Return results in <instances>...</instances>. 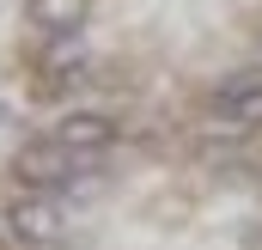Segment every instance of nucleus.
<instances>
[{
    "label": "nucleus",
    "mask_w": 262,
    "mask_h": 250,
    "mask_svg": "<svg viewBox=\"0 0 262 250\" xmlns=\"http://www.w3.org/2000/svg\"><path fill=\"white\" fill-rule=\"evenodd\" d=\"M79 165H92V159L67 153L55 134H43V140L18 147V159H12V177H18V189H67Z\"/></svg>",
    "instance_id": "f257e3e1"
},
{
    "label": "nucleus",
    "mask_w": 262,
    "mask_h": 250,
    "mask_svg": "<svg viewBox=\"0 0 262 250\" xmlns=\"http://www.w3.org/2000/svg\"><path fill=\"white\" fill-rule=\"evenodd\" d=\"M61 207H55V189H25V195H12V207H6V232L18 238V244H37L49 250L61 238Z\"/></svg>",
    "instance_id": "f03ea898"
},
{
    "label": "nucleus",
    "mask_w": 262,
    "mask_h": 250,
    "mask_svg": "<svg viewBox=\"0 0 262 250\" xmlns=\"http://www.w3.org/2000/svg\"><path fill=\"white\" fill-rule=\"evenodd\" d=\"M55 140H61L67 153H79V159H98L116 140V116H104V110H67L61 122H55Z\"/></svg>",
    "instance_id": "7ed1b4c3"
},
{
    "label": "nucleus",
    "mask_w": 262,
    "mask_h": 250,
    "mask_svg": "<svg viewBox=\"0 0 262 250\" xmlns=\"http://www.w3.org/2000/svg\"><path fill=\"white\" fill-rule=\"evenodd\" d=\"M85 61H92V55H85V37L67 31V37H49V49L37 55V73H43V86L55 92V86H67V79H79Z\"/></svg>",
    "instance_id": "20e7f679"
},
{
    "label": "nucleus",
    "mask_w": 262,
    "mask_h": 250,
    "mask_svg": "<svg viewBox=\"0 0 262 250\" xmlns=\"http://www.w3.org/2000/svg\"><path fill=\"white\" fill-rule=\"evenodd\" d=\"M85 0H31V18L49 31V37H67V31H85Z\"/></svg>",
    "instance_id": "39448f33"
},
{
    "label": "nucleus",
    "mask_w": 262,
    "mask_h": 250,
    "mask_svg": "<svg viewBox=\"0 0 262 250\" xmlns=\"http://www.w3.org/2000/svg\"><path fill=\"white\" fill-rule=\"evenodd\" d=\"M213 110L238 116L244 128H262V86H250V92H232V98H213Z\"/></svg>",
    "instance_id": "423d86ee"
},
{
    "label": "nucleus",
    "mask_w": 262,
    "mask_h": 250,
    "mask_svg": "<svg viewBox=\"0 0 262 250\" xmlns=\"http://www.w3.org/2000/svg\"><path fill=\"white\" fill-rule=\"evenodd\" d=\"M0 122H6V104H0Z\"/></svg>",
    "instance_id": "0eeeda50"
}]
</instances>
